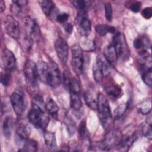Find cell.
Wrapping results in <instances>:
<instances>
[{
  "label": "cell",
  "mask_w": 152,
  "mask_h": 152,
  "mask_svg": "<svg viewBox=\"0 0 152 152\" xmlns=\"http://www.w3.org/2000/svg\"><path fill=\"white\" fill-rule=\"evenodd\" d=\"M28 118L30 122L36 128L45 129L49 122L48 115L44 111L42 107L33 103Z\"/></svg>",
  "instance_id": "6da1fadb"
},
{
  "label": "cell",
  "mask_w": 152,
  "mask_h": 152,
  "mask_svg": "<svg viewBox=\"0 0 152 152\" xmlns=\"http://www.w3.org/2000/svg\"><path fill=\"white\" fill-rule=\"evenodd\" d=\"M24 75L28 88L31 91H35L38 88V75L36 64L31 60L26 62L24 66Z\"/></svg>",
  "instance_id": "7a4b0ae2"
},
{
  "label": "cell",
  "mask_w": 152,
  "mask_h": 152,
  "mask_svg": "<svg viewBox=\"0 0 152 152\" xmlns=\"http://www.w3.org/2000/svg\"><path fill=\"white\" fill-rule=\"evenodd\" d=\"M97 110L102 125L106 127L112 120V115L109 102L102 93H99L97 95Z\"/></svg>",
  "instance_id": "3957f363"
},
{
  "label": "cell",
  "mask_w": 152,
  "mask_h": 152,
  "mask_svg": "<svg viewBox=\"0 0 152 152\" xmlns=\"http://www.w3.org/2000/svg\"><path fill=\"white\" fill-rule=\"evenodd\" d=\"M48 65L46 83L52 88L58 87L61 83V76L58 65L53 61L48 63Z\"/></svg>",
  "instance_id": "277c9868"
},
{
  "label": "cell",
  "mask_w": 152,
  "mask_h": 152,
  "mask_svg": "<svg viewBox=\"0 0 152 152\" xmlns=\"http://www.w3.org/2000/svg\"><path fill=\"white\" fill-rule=\"evenodd\" d=\"M123 135L119 129H113L108 132L104 140L101 141L103 150L109 151L113 147H117L121 142Z\"/></svg>",
  "instance_id": "5b68a950"
},
{
  "label": "cell",
  "mask_w": 152,
  "mask_h": 152,
  "mask_svg": "<svg viewBox=\"0 0 152 152\" xmlns=\"http://www.w3.org/2000/svg\"><path fill=\"white\" fill-rule=\"evenodd\" d=\"M72 61L71 65L74 72L77 75H80L83 69L84 56L83 52L78 45H74L71 47Z\"/></svg>",
  "instance_id": "8992f818"
},
{
  "label": "cell",
  "mask_w": 152,
  "mask_h": 152,
  "mask_svg": "<svg viewBox=\"0 0 152 152\" xmlns=\"http://www.w3.org/2000/svg\"><path fill=\"white\" fill-rule=\"evenodd\" d=\"M23 25L26 34L32 42H38L41 37L40 30L37 23L30 17L27 16L23 19Z\"/></svg>",
  "instance_id": "52a82bcc"
},
{
  "label": "cell",
  "mask_w": 152,
  "mask_h": 152,
  "mask_svg": "<svg viewBox=\"0 0 152 152\" xmlns=\"http://www.w3.org/2000/svg\"><path fill=\"white\" fill-rule=\"evenodd\" d=\"M3 24L6 33L13 39L20 37V31L18 22L11 15H7L3 20Z\"/></svg>",
  "instance_id": "ba28073f"
},
{
  "label": "cell",
  "mask_w": 152,
  "mask_h": 152,
  "mask_svg": "<svg viewBox=\"0 0 152 152\" xmlns=\"http://www.w3.org/2000/svg\"><path fill=\"white\" fill-rule=\"evenodd\" d=\"M10 101L16 115L17 116H21L25 109V101L23 94L20 91H15L11 94Z\"/></svg>",
  "instance_id": "9c48e42d"
},
{
  "label": "cell",
  "mask_w": 152,
  "mask_h": 152,
  "mask_svg": "<svg viewBox=\"0 0 152 152\" xmlns=\"http://www.w3.org/2000/svg\"><path fill=\"white\" fill-rule=\"evenodd\" d=\"M75 22L78 26V29L82 35L88 36L91 30V22L87 17V13L78 12Z\"/></svg>",
  "instance_id": "30bf717a"
},
{
  "label": "cell",
  "mask_w": 152,
  "mask_h": 152,
  "mask_svg": "<svg viewBox=\"0 0 152 152\" xmlns=\"http://www.w3.org/2000/svg\"><path fill=\"white\" fill-rule=\"evenodd\" d=\"M55 49L59 60L64 64L67 62L69 53L68 45L62 37L57 38L54 43Z\"/></svg>",
  "instance_id": "8fae6325"
},
{
  "label": "cell",
  "mask_w": 152,
  "mask_h": 152,
  "mask_svg": "<svg viewBox=\"0 0 152 152\" xmlns=\"http://www.w3.org/2000/svg\"><path fill=\"white\" fill-rule=\"evenodd\" d=\"M2 64L5 71L11 72L16 66V59L13 53L5 48L2 53Z\"/></svg>",
  "instance_id": "7c38bea8"
},
{
  "label": "cell",
  "mask_w": 152,
  "mask_h": 152,
  "mask_svg": "<svg viewBox=\"0 0 152 152\" xmlns=\"http://www.w3.org/2000/svg\"><path fill=\"white\" fill-rule=\"evenodd\" d=\"M70 106L75 116L80 119L83 114V106L78 94L71 93Z\"/></svg>",
  "instance_id": "4fadbf2b"
},
{
  "label": "cell",
  "mask_w": 152,
  "mask_h": 152,
  "mask_svg": "<svg viewBox=\"0 0 152 152\" xmlns=\"http://www.w3.org/2000/svg\"><path fill=\"white\" fill-rule=\"evenodd\" d=\"M111 44L115 48L118 58L124 55L127 49L124 36L121 33H117L115 34Z\"/></svg>",
  "instance_id": "5bb4252c"
},
{
  "label": "cell",
  "mask_w": 152,
  "mask_h": 152,
  "mask_svg": "<svg viewBox=\"0 0 152 152\" xmlns=\"http://www.w3.org/2000/svg\"><path fill=\"white\" fill-rule=\"evenodd\" d=\"M104 89L109 96L114 99L120 98L123 94L122 88L113 80L108 81L104 84Z\"/></svg>",
  "instance_id": "9a60e30c"
},
{
  "label": "cell",
  "mask_w": 152,
  "mask_h": 152,
  "mask_svg": "<svg viewBox=\"0 0 152 152\" xmlns=\"http://www.w3.org/2000/svg\"><path fill=\"white\" fill-rule=\"evenodd\" d=\"M96 65L102 72L104 77L107 76L111 70L110 63L102 54L99 55L96 58Z\"/></svg>",
  "instance_id": "2e32d148"
},
{
  "label": "cell",
  "mask_w": 152,
  "mask_h": 152,
  "mask_svg": "<svg viewBox=\"0 0 152 152\" xmlns=\"http://www.w3.org/2000/svg\"><path fill=\"white\" fill-rule=\"evenodd\" d=\"M138 138V135L136 134H133L132 135L122 137V140L118 146V150L121 151H126L128 150L129 147L133 144V143Z\"/></svg>",
  "instance_id": "e0dca14e"
},
{
  "label": "cell",
  "mask_w": 152,
  "mask_h": 152,
  "mask_svg": "<svg viewBox=\"0 0 152 152\" xmlns=\"http://www.w3.org/2000/svg\"><path fill=\"white\" fill-rule=\"evenodd\" d=\"M43 137L47 147L51 151H56L57 149V144L55 134L52 132L46 131L44 132Z\"/></svg>",
  "instance_id": "ac0fdd59"
},
{
  "label": "cell",
  "mask_w": 152,
  "mask_h": 152,
  "mask_svg": "<svg viewBox=\"0 0 152 152\" xmlns=\"http://www.w3.org/2000/svg\"><path fill=\"white\" fill-rule=\"evenodd\" d=\"M84 99L86 104L92 110H97V96L96 97L94 93L90 90H87L84 94Z\"/></svg>",
  "instance_id": "d6986e66"
},
{
  "label": "cell",
  "mask_w": 152,
  "mask_h": 152,
  "mask_svg": "<svg viewBox=\"0 0 152 152\" xmlns=\"http://www.w3.org/2000/svg\"><path fill=\"white\" fill-rule=\"evenodd\" d=\"M48 68V64L43 61H40L37 62V64H36V69L39 80L45 83L46 81Z\"/></svg>",
  "instance_id": "ffe728a7"
},
{
  "label": "cell",
  "mask_w": 152,
  "mask_h": 152,
  "mask_svg": "<svg viewBox=\"0 0 152 152\" xmlns=\"http://www.w3.org/2000/svg\"><path fill=\"white\" fill-rule=\"evenodd\" d=\"M103 55L110 64H114L118 58L116 50L112 44L109 45L105 48L104 49Z\"/></svg>",
  "instance_id": "44dd1931"
},
{
  "label": "cell",
  "mask_w": 152,
  "mask_h": 152,
  "mask_svg": "<svg viewBox=\"0 0 152 152\" xmlns=\"http://www.w3.org/2000/svg\"><path fill=\"white\" fill-rule=\"evenodd\" d=\"M12 119L11 116H6L4 121L2 124V130L4 137L7 139H10L11 136L12 134Z\"/></svg>",
  "instance_id": "7402d4cb"
},
{
  "label": "cell",
  "mask_w": 152,
  "mask_h": 152,
  "mask_svg": "<svg viewBox=\"0 0 152 152\" xmlns=\"http://www.w3.org/2000/svg\"><path fill=\"white\" fill-rule=\"evenodd\" d=\"M29 130L28 127L23 124H20L18 126L16 129V137L20 141L25 142L28 137Z\"/></svg>",
  "instance_id": "603a6c76"
},
{
  "label": "cell",
  "mask_w": 152,
  "mask_h": 152,
  "mask_svg": "<svg viewBox=\"0 0 152 152\" xmlns=\"http://www.w3.org/2000/svg\"><path fill=\"white\" fill-rule=\"evenodd\" d=\"M71 4L77 10L78 12L87 13L88 10L90 5V2L88 1L75 0L71 1Z\"/></svg>",
  "instance_id": "cb8c5ba5"
},
{
  "label": "cell",
  "mask_w": 152,
  "mask_h": 152,
  "mask_svg": "<svg viewBox=\"0 0 152 152\" xmlns=\"http://www.w3.org/2000/svg\"><path fill=\"white\" fill-rule=\"evenodd\" d=\"M134 46L135 49L139 50V52L146 50L145 48L149 46L150 48V43L147 38L144 37H138L134 41Z\"/></svg>",
  "instance_id": "d4e9b609"
},
{
  "label": "cell",
  "mask_w": 152,
  "mask_h": 152,
  "mask_svg": "<svg viewBox=\"0 0 152 152\" xmlns=\"http://www.w3.org/2000/svg\"><path fill=\"white\" fill-rule=\"evenodd\" d=\"M46 110L52 115H56L59 111V107L52 98H47L45 103Z\"/></svg>",
  "instance_id": "484cf974"
},
{
  "label": "cell",
  "mask_w": 152,
  "mask_h": 152,
  "mask_svg": "<svg viewBox=\"0 0 152 152\" xmlns=\"http://www.w3.org/2000/svg\"><path fill=\"white\" fill-rule=\"evenodd\" d=\"M95 30L99 35L104 36L108 33H113L115 31V27L106 24H98L95 26Z\"/></svg>",
  "instance_id": "4316f807"
},
{
  "label": "cell",
  "mask_w": 152,
  "mask_h": 152,
  "mask_svg": "<svg viewBox=\"0 0 152 152\" xmlns=\"http://www.w3.org/2000/svg\"><path fill=\"white\" fill-rule=\"evenodd\" d=\"M39 3L43 13L46 15H49L53 9V2L49 0H43L39 1Z\"/></svg>",
  "instance_id": "83f0119b"
},
{
  "label": "cell",
  "mask_w": 152,
  "mask_h": 152,
  "mask_svg": "<svg viewBox=\"0 0 152 152\" xmlns=\"http://www.w3.org/2000/svg\"><path fill=\"white\" fill-rule=\"evenodd\" d=\"M38 148L37 142L31 139H27L23 145V147L20 151H36Z\"/></svg>",
  "instance_id": "f1b7e54d"
},
{
  "label": "cell",
  "mask_w": 152,
  "mask_h": 152,
  "mask_svg": "<svg viewBox=\"0 0 152 152\" xmlns=\"http://www.w3.org/2000/svg\"><path fill=\"white\" fill-rule=\"evenodd\" d=\"M65 124L67 131L70 135H73L76 131V125L74 121L69 116H66L65 118Z\"/></svg>",
  "instance_id": "f546056e"
},
{
  "label": "cell",
  "mask_w": 152,
  "mask_h": 152,
  "mask_svg": "<svg viewBox=\"0 0 152 152\" xmlns=\"http://www.w3.org/2000/svg\"><path fill=\"white\" fill-rule=\"evenodd\" d=\"M78 132L80 138L81 140H86L88 137V132L87 129L86 120L83 119L79 124L78 128Z\"/></svg>",
  "instance_id": "4dcf8cb0"
},
{
  "label": "cell",
  "mask_w": 152,
  "mask_h": 152,
  "mask_svg": "<svg viewBox=\"0 0 152 152\" xmlns=\"http://www.w3.org/2000/svg\"><path fill=\"white\" fill-rule=\"evenodd\" d=\"M141 78H142V81H144V83L147 86L151 87V84H152L151 68H149V69H147L142 71Z\"/></svg>",
  "instance_id": "1f68e13d"
},
{
  "label": "cell",
  "mask_w": 152,
  "mask_h": 152,
  "mask_svg": "<svg viewBox=\"0 0 152 152\" xmlns=\"http://www.w3.org/2000/svg\"><path fill=\"white\" fill-rule=\"evenodd\" d=\"M126 6L132 12H138L141 8V2L140 1H126Z\"/></svg>",
  "instance_id": "d6a6232c"
},
{
  "label": "cell",
  "mask_w": 152,
  "mask_h": 152,
  "mask_svg": "<svg viewBox=\"0 0 152 152\" xmlns=\"http://www.w3.org/2000/svg\"><path fill=\"white\" fill-rule=\"evenodd\" d=\"M69 90L70 93L78 94L80 91V86L78 80L75 78H71L69 85Z\"/></svg>",
  "instance_id": "836d02e7"
},
{
  "label": "cell",
  "mask_w": 152,
  "mask_h": 152,
  "mask_svg": "<svg viewBox=\"0 0 152 152\" xmlns=\"http://www.w3.org/2000/svg\"><path fill=\"white\" fill-rule=\"evenodd\" d=\"M128 107L126 103H122L119 104L114 111V118L116 119H119L126 112Z\"/></svg>",
  "instance_id": "e575fe53"
},
{
  "label": "cell",
  "mask_w": 152,
  "mask_h": 152,
  "mask_svg": "<svg viewBox=\"0 0 152 152\" xmlns=\"http://www.w3.org/2000/svg\"><path fill=\"white\" fill-rule=\"evenodd\" d=\"M142 134L147 137V138L151 139L152 137V131H151V121L148 122L147 121L145 123H144L142 125Z\"/></svg>",
  "instance_id": "d590c367"
},
{
  "label": "cell",
  "mask_w": 152,
  "mask_h": 152,
  "mask_svg": "<svg viewBox=\"0 0 152 152\" xmlns=\"http://www.w3.org/2000/svg\"><path fill=\"white\" fill-rule=\"evenodd\" d=\"M140 112L143 115H148L151 112V102L145 101L138 105Z\"/></svg>",
  "instance_id": "8d00e7d4"
},
{
  "label": "cell",
  "mask_w": 152,
  "mask_h": 152,
  "mask_svg": "<svg viewBox=\"0 0 152 152\" xmlns=\"http://www.w3.org/2000/svg\"><path fill=\"white\" fill-rule=\"evenodd\" d=\"M11 72L5 71V72L1 73V83L4 87H8L10 85L11 77Z\"/></svg>",
  "instance_id": "74e56055"
},
{
  "label": "cell",
  "mask_w": 152,
  "mask_h": 152,
  "mask_svg": "<svg viewBox=\"0 0 152 152\" xmlns=\"http://www.w3.org/2000/svg\"><path fill=\"white\" fill-rule=\"evenodd\" d=\"M105 17L107 21L110 22L112 20V7L111 3L109 2H106L104 4Z\"/></svg>",
  "instance_id": "f35d334b"
},
{
  "label": "cell",
  "mask_w": 152,
  "mask_h": 152,
  "mask_svg": "<svg viewBox=\"0 0 152 152\" xmlns=\"http://www.w3.org/2000/svg\"><path fill=\"white\" fill-rule=\"evenodd\" d=\"M93 75L94 80L97 83L101 82L103 80V78L104 77L103 74L99 70V69L97 67L96 64L94 65L93 67Z\"/></svg>",
  "instance_id": "ab89813d"
},
{
  "label": "cell",
  "mask_w": 152,
  "mask_h": 152,
  "mask_svg": "<svg viewBox=\"0 0 152 152\" xmlns=\"http://www.w3.org/2000/svg\"><path fill=\"white\" fill-rule=\"evenodd\" d=\"M63 83L64 85V87L66 88V89L69 90V83H70V80L71 78L69 77V72H68V71L65 70L63 72Z\"/></svg>",
  "instance_id": "60d3db41"
},
{
  "label": "cell",
  "mask_w": 152,
  "mask_h": 152,
  "mask_svg": "<svg viewBox=\"0 0 152 152\" xmlns=\"http://www.w3.org/2000/svg\"><path fill=\"white\" fill-rule=\"evenodd\" d=\"M141 15L145 19H150L152 17V8L146 7L144 8L141 11Z\"/></svg>",
  "instance_id": "b9f144b4"
},
{
  "label": "cell",
  "mask_w": 152,
  "mask_h": 152,
  "mask_svg": "<svg viewBox=\"0 0 152 152\" xmlns=\"http://www.w3.org/2000/svg\"><path fill=\"white\" fill-rule=\"evenodd\" d=\"M69 18V14L65 12L61 13V14H58L56 15V21L60 23H65L66 22Z\"/></svg>",
  "instance_id": "7bdbcfd3"
},
{
  "label": "cell",
  "mask_w": 152,
  "mask_h": 152,
  "mask_svg": "<svg viewBox=\"0 0 152 152\" xmlns=\"http://www.w3.org/2000/svg\"><path fill=\"white\" fill-rule=\"evenodd\" d=\"M63 28L65 30V31L69 34H71L73 31V26L71 23H65L63 24Z\"/></svg>",
  "instance_id": "ee69618b"
},
{
  "label": "cell",
  "mask_w": 152,
  "mask_h": 152,
  "mask_svg": "<svg viewBox=\"0 0 152 152\" xmlns=\"http://www.w3.org/2000/svg\"><path fill=\"white\" fill-rule=\"evenodd\" d=\"M12 2L15 4L17 5H18L19 7H20L21 8H25L27 5L28 3V1H26V0H18V1H12Z\"/></svg>",
  "instance_id": "f6af8a7d"
},
{
  "label": "cell",
  "mask_w": 152,
  "mask_h": 152,
  "mask_svg": "<svg viewBox=\"0 0 152 152\" xmlns=\"http://www.w3.org/2000/svg\"><path fill=\"white\" fill-rule=\"evenodd\" d=\"M5 10V3L3 0L0 1V12H2Z\"/></svg>",
  "instance_id": "bcb514c9"
}]
</instances>
